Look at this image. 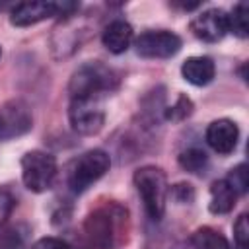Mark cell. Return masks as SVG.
I'll return each mask as SVG.
<instances>
[{
	"instance_id": "1",
	"label": "cell",
	"mask_w": 249,
	"mask_h": 249,
	"mask_svg": "<svg viewBox=\"0 0 249 249\" xmlns=\"http://www.w3.org/2000/svg\"><path fill=\"white\" fill-rule=\"evenodd\" d=\"M124 222L126 210L115 202H109L88 214L84 222V231L95 249H113L121 239Z\"/></svg>"
},
{
	"instance_id": "2",
	"label": "cell",
	"mask_w": 249,
	"mask_h": 249,
	"mask_svg": "<svg viewBox=\"0 0 249 249\" xmlns=\"http://www.w3.org/2000/svg\"><path fill=\"white\" fill-rule=\"evenodd\" d=\"M119 86V76L105 64L93 60L82 64L70 78V99H101Z\"/></svg>"
},
{
	"instance_id": "3",
	"label": "cell",
	"mask_w": 249,
	"mask_h": 249,
	"mask_svg": "<svg viewBox=\"0 0 249 249\" xmlns=\"http://www.w3.org/2000/svg\"><path fill=\"white\" fill-rule=\"evenodd\" d=\"M134 185L142 196L146 214L152 220H161L167 202V177L156 165H144L134 173Z\"/></svg>"
},
{
	"instance_id": "4",
	"label": "cell",
	"mask_w": 249,
	"mask_h": 249,
	"mask_svg": "<svg viewBox=\"0 0 249 249\" xmlns=\"http://www.w3.org/2000/svg\"><path fill=\"white\" fill-rule=\"evenodd\" d=\"M56 177V160L43 150H31L21 158V179L31 193H45Z\"/></svg>"
},
{
	"instance_id": "5",
	"label": "cell",
	"mask_w": 249,
	"mask_h": 249,
	"mask_svg": "<svg viewBox=\"0 0 249 249\" xmlns=\"http://www.w3.org/2000/svg\"><path fill=\"white\" fill-rule=\"evenodd\" d=\"M111 167V158L103 150H88L82 154L68 175V185L74 193H84L88 187H91L97 179H101Z\"/></svg>"
},
{
	"instance_id": "6",
	"label": "cell",
	"mask_w": 249,
	"mask_h": 249,
	"mask_svg": "<svg viewBox=\"0 0 249 249\" xmlns=\"http://www.w3.org/2000/svg\"><path fill=\"white\" fill-rule=\"evenodd\" d=\"M78 8L74 2H21L10 12V23L16 27H29L53 16H72Z\"/></svg>"
},
{
	"instance_id": "7",
	"label": "cell",
	"mask_w": 249,
	"mask_h": 249,
	"mask_svg": "<svg viewBox=\"0 0 249 249\" xmlns=\"http://www.w3.org/2000/svg\"><path fill=\"white\" fill-rule=\"evenodd\" d=\"M68 119L78 134H95L105 123V111L101 99H72Z\"/></svg>"
},
{
	"instance_id": "8",
	"label": "cell",
	"mask_w": 249,
	"mask_h": 249,
	"mask_svg": "<svg viewBox=\"0 0 249 249\" xmlns=\"http://www.w3.org/2000/svg\"><path fill=\"white\" fill-rule=\"evenodd\" d=\"M136 53L144 58H169L179 53L181 37L160 29V31H146L134 41Z\"/></svg>"
},
{
	"instance_id": "9",
	"label": "cell",
	"mask_w": 249,
	"mask_h": 249,
	"mask_svg": "<svg viewBox=\"0 0 249 249\" xmlns=\"http://www.w3.org/2000/svg\"><path fill=\"white\" fill-rule=\"evenodd\" d=\"M31 126H33V117L23 101L16 99L0 109V140L21 136L27 130H31Z\"/></svg>"
},
{
	"instance_id": "10",
	"label": "cell",
	"mask_w": 249,
	"mask_h": 249,
	"mask_svg": "<svg viewBox=\"0 0 249 249\" xmlns=\"http://www.w3.org/2000/svg\"><path fill=\"white\" fill-rule=\"evenodd\" d=\"M191 31L200 41L216 43L228 33V14L220 8L204 10L191 21Z\"/></svg>"
},
{
	"instance_id": "11",
	"label": "cell",
	"mask_w": 249,
	"mask_h": 249,
	"mask_svg": "<svg viewBox=\"0 0 249 249\" xmlns=\"http://www.w3.org/2000/svg\"><path fill=\"white\" fill-rule=\"evenodd\" d=\"M204 138L214 152L226 156V154H231L235 150L237 138H239V128L230 119H218V121H212L208 124Z\"/></svg>"
},
{
	"instance_id": "12",
	"label": "cell",
	"mask_w": 249,
	"mask_h": 249,
	"mask_svg": "<svg viewBox=\"0 0 249 249\" xmlns=\"http://www.w3.org/2000/svg\"><path fill=\"white\" fill-rule=\"evenodd\" d=\"M181 74L193 86H206L214 80L216 66L208 56H189L181 66Z\"/></svg>"
},
{
	"instance_id": "13",
	"label": "cell",
	"mask_w": 249,
	"mask_h": 249,
	"mask_svg": "<svg viewBox=\"0 0 249 249\" xmlns=\"http://www.w3.org/2000/svg\"><path fill=\"white\" fill-rule=\"evenodd\" d=\"M101 41L109 53L121 54L124 51H128V47L132 43V27L123 19H115L105 27Z\"/></svg>"
},
{
	"instance_id": "14",
	"label": "cell",
	"mask_w": 249,
	"mask_h": 249,
	"mask_svg": "<svg viewBox=\"0 0 249 249\" xmlns=\"http://www.w3.org/2000/svg\"><path fill=\"white\" fill-rule=\"evenodd\" d=\"M235 198H237V193L231 189V185L226 179L214 181L210 185V204H208V208H210L212 214H226L235 206Z\"/></svg>"
},
{
	"instance_id": "15",
	"label": "cell",
	"mask_w": 249,
	"mask_h": 249,
	"mask_svg": "<svg viewBox=\"0 0 249 249\" xmlns=\"http://www.w3.org/2000/svg\"><path fill=\"white\" fill-rule=\"evenodd\" d=\"M193 249H230V241L214 228H198L191 237Z\"/></svg>"
},
{
	"instance_id": "16",
	"label": "cell",
	"mask_w": 249,
	"mask_h": 249,
	"mask_svg": "<svg viewBox=\"0 0 249 249\" xmlns=\"http://www.w3.org/2000/svg\"><path fill=\"white\" fill-rule=\"evenodd\" d=\"M247 16H249V6L245 2H237L231 10V14L228 16V31H231L233 35H237L239 39H245L249 35V23H247Z\"/></svg>"
},
{
	"instance_id": "17",
	"label": "cell",
	"mask_w": 249,
	"mask_h": 249,
	"mask_svg": "<svg viewBox=\"0 0 249 249\" xmlns=\"http://www.w3.org/2000/svg\"><path fill=\"white\" fill-rule=\"evenodd\" d=\"M179 163H181V167H183L185 171L200 173V171L206 167L208 158H206V154H204L202 150H198V148H189V150H185V152L179 156Z\"/></svg>"
},
{
	"instance_id": "18",
	"label": "cell",
	"mask_w": 249,
	"mask_h": 249,
	"mask_svg": "<svg viewBox=\"0 0 249 249\" xmlns=\"http://www.w3.org/2000/svg\"><path fill=\"white\" fill-rule=\"evenodd\" d=\"M226 181L231 185V189H233L237 195H239V193H245L247 187H249V171H247V165H245V163H239L237 167H233V169L230 171V175H228Z\"/></svg>"
},
{
	"instance_id": "19",
	"label": "cell",
	"mask_w": 249,
	"mask_h": 249,
	"mask_svg": "<svg viewBox=\"0 0 249 249\" xmlns=\"http://www.w3.org/2000/svg\"><path fill=\"white\" fill-rule=\"evenodd\" d=\"M233 237H235V243L239 249H247L249 245V220H247V214H241L237 218V222L233 224Z\"/></svg>"
},
{
	"instance_id": "20",
	"label": "cell",
	"mask_w": 249,
	"mask_h": 249,
	"mask_svg": "<svg viewBox=\"0 0 249 249\" xmlns=\"http://www.w3.org/2000/svg\"><path fill=\"white\" fill-rule=\"evenodd\" d=\"M191 111H193V103H191V99L185 97V95H179L177 103H175L173 107H169V111L165 113V117L171 119V121H181V119L189 117Z\"/></svg>"
},
{
	"instance_id": "21",
	"label": "cell",
	"mask_w": 249,
	"mask_h": 249,
	"mask_svg": "<svg viewBox=\"0 0 249 249\" xmlns=\"http://www.w3.org/2000/svg\"><path fill=\"white\" fill-rule=\"evenodd\" d=\"M0 249H23V237L16 230L0 233Z\"/></svg>"
},
{
	"instance_id": "22",
	"label": "cell",
	"mask_w": 249,
	"mask_h": 249,
	"mask_svg": "<svg viewBox=\"0 0 249 249\" xmlns=\"http://www.w3.org/2000/svg\"><path fill=\"white\" fill-rule=\"evenodd\" d=\"M14 204H16L14 196L6 189H0V226L10 218V214L14 210Z\"/></svg>"
},
{
	"instance_id": "23",
	"label": "cell",
	"mask_w": 249,
	"mask_h": 249,
	"mask_svg": "<svg viewBox=\"0 0 249 249\" xmlns=\"http://www.w3.org/2000/svg\"><path fill=\"white\" fill-rule=\"evenodd\" d=\"M31 249H74V247L58 237H41L31 245Z\"/></svg>"
},
{
	"instance_id": "24",
	"label": "cell",
	"mask_w": 249,
	"mask_h": 249,
	"mask_svg": "<svg viewBox=\"0 0 249 249\" xmlns=\"http://www.w3.org/2000/svg\"><path fill=\"white\" fill-rule=\"evenodd\" d=\"M171 193H173V196H175L179 202H191V200L195 198V191H193V187L187 185V183L175 185V187L171 189Z\"/></svg>"
},
{
	"instance_id": "25",
	"label": "cell",
	"mask_w": 249,
	"mask_h": 249,
	"mask_svg": "<svg viewBox=\"0 0 249 249\" xmlns=\"http://www.w3.org/2000/svg\"><path fill=\"white\" fill-rule=\"evenodd\" d=\"M0 54H2V51H0Z\"/></svg>"
}]
</instances>
